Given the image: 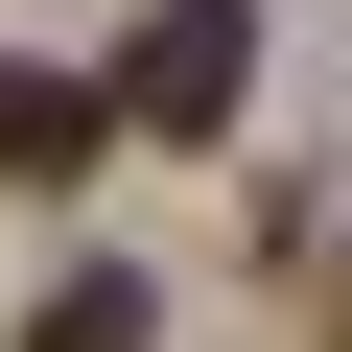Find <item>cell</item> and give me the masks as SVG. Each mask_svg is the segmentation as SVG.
<instances>
[{
	"label": "cell",
	"instance_id": "obj_1",
	"mask_svg": "<svg viewBox=\"0 0 352 352\" xmlns=\"http://www.w3.org/2000/svg\"><path fill=\"white\" fill-rule=\"evenodd\" d=\"M258 94V0H141V47H118V118L141 141H212Z\"/></svg>",
	"mask_w": 352,
	"mask_h": 352
},
{
	"label": "cell",
	"instance_id": "obj_3",
	"mask_svg": "<svg viewBox=\"0 0 352 352\" xmlns=\"http://www.w3.org/2000/svg\"><path fill=\"white\" fill-rule=\"evenodd\" d=\"M24 352H141V282H118V258H94V282H47V305H24Z\"/></svg>",
	"mask_w": 352,
	"mask_h": 352
},
{
	"label": "cell",
	"instance_id": "obj_2",
	"mask_svg": "<svg viewBox=\"0 0 352 352\" xmlns=\"http://www.w3.org/2000/svg\"><path fill=\"white\" fill-rule=\"evenodd\" d=\"M94 141H118V94H94V71H0V188H71Z\"/></svg>",
	"mask_w": 352,
	"mask_h": 352
}]
</instances>
